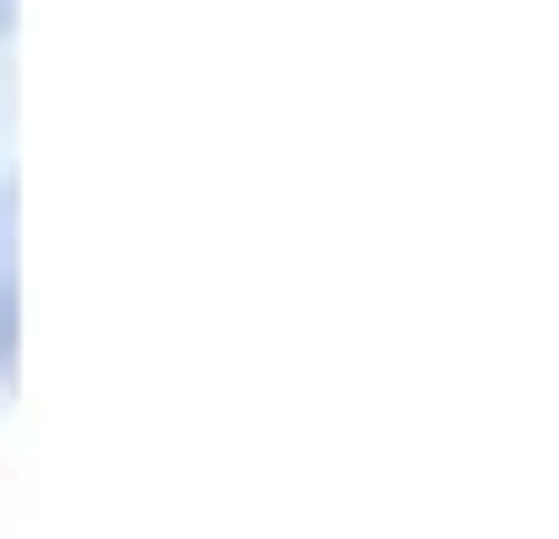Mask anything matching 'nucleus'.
<instances>
[{"label": "nucleus", "instance_id": "nucleus-1", "mask_svg": "<svg viewBox=\"0 0 559 539\" xmlns=\"http://www.w3.org/2000/svg\"><path fill=\"white\" fill-rule=\"evenodd\" d=\"M11 340H21V330H11V290H0V370H11Z\"/></svg>", "mask_w": 559, "mask_h": 539}, {"label": "nucleus", "instance_id": "nucleus-2", "mask_svg": "<svg viewBox=\"0 0 559 539\" xmlns=\"http://www.w3.org/2000/svg\"><path fill=\"white\" fill-rule=\"evenodd\" d=\"M11 21H21V0H0V31H11Z\"/></svg>", "mask_w": 559, "mask_h": 539}]
</instances>
